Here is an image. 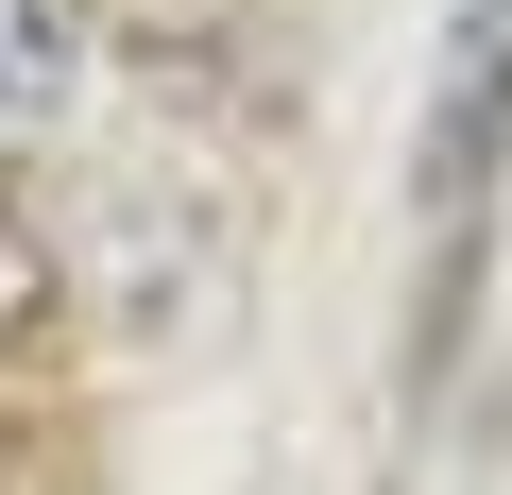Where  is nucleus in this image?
<instances>
[{
	"label": "nucleus",
	"mask_w": 512,
	"mask_h": 495,
	"mask_svg": "<svg viewBox=\"0 0 512 495\" xmlns=\"http://www.w3.org/2000/svg\"><path fill=\"white\" fill-rule=\"evenodd\" d=\"M103 103V0H0V171L69 154Z\"/></svg>",
	"instance_id": "obj_3"
},
{
	"label": "nucleus",
	"mask_w": 512,
	"mask_h": 495,
	"mask_svg": "<svg viewBox=\"0 0 512 495\" xmlns=\"http://www.w3.org/2000/svg\"><path fill=\"white\" fill-rule=\"evenodd\" d=\"M35 222H52V291H69L120 359L222 342V308H239V222H222L205 171H103V188H52Z\"/></svg>",
	"instance_id": "obj_2"
},
{
	"label": "nucleus",
	"mask_w": 512,
	"mask_h": 495,
	"mask_svg": "<svg viewBox=\"0 0 512 495\" xmlns=\"http://www.w3.org/2000/svg\"><path fill=\"white\" fill-rule=\"evenodd\" d=\"M495 205H512V0H444V69H427V137H410V222H427V274H410V359L393 393L427 410L478 342L495 291Z\"/></svg>",
	"instance_id": "obj_1"
}]
</instances>
